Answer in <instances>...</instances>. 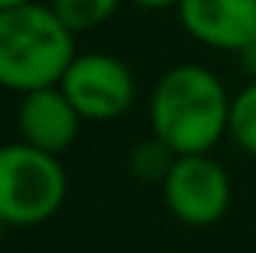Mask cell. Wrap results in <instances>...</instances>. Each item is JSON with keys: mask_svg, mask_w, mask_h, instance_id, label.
Masks as SVG:
<instances>
[{"mask_svg": "<svg viewBox=\"0 0 256 253\" xmlns=\"http://www.w3.org/2000/svg\"><path fill=\"white\" fill-rule=\"evenodd\" d=\"M150 126L178 156L211 152V146L230 130L227 88L211 68L175 65L152 88Z\"/></svg>", "mask_w": 256, "mask_h": 253, "instance_id": "6da1fadb", "label": "cell"}, {"mask_svg": "<svg viewBox=\"0 0 256 253\" xmlns=\"http://www.w3.org/2000/svg\"><path fill=\"white\" fill-rule=\"evenodd\" d=\"M75 32L36 0L0 10V88L36 91L58 84L75 58Z\"/></svg>", "mask_w": 256, "mask_h": 253, "instance_id": "7a4b0ae2", "label": "cell"}, {"mask_svg": "<svg viewBox=\"0 0 256 253\" xmlns=\"http://www.w3.org/2000/svg\"><path fill=\"white\" fill-rule=\"evenodd\" d=\"M68 178L56 152L30 143L0 146V224L36 228L62 208Z\"/></svg>", "mask_w": 256, "mask_h": 253, "instance_id": "3957f363", "label": "cell"}, {"mask_svg": "<svg viewBox=\"0 0 256 253\" xmlns=\"http://www.w3.org/2000/svg\"><path fill=\"white\" fill-rule=\"evenodd\" d=\"M166 204L185 228H208L230 208V176L208 152L175 156L169 176L162 178Z\"/></svg>", "mask_w": 256, "mask_h": 253, "instance_id": "277c9868", "label": "cell"}, {"mask_svg": "<svg viewBox=\"0 0 256 253\" xmlns=\"http://www.w3.org/2000/svg\"><path fill=\"white\" fill-rule=\"evenodd\" d=\"M58 84L84 120H117L136 98L133 72L107 52L75 56Z\"/></svg>", "mask_w": 256, "mask_h": 253, "instance_id": "5b68a950", "label": "cell"}, {"mask_svg": "<svg viewBox=\"0 0 256 253\" xmlns=\"http://www.w3.org/2000/svg\"><path fill=\"white\" fill-rule=\"evenodd\" d=\"M82 120L84 117L68 101L62 84H46V88L26 91L23 101H20V110H16L20 140L36 146V150L56 152V156L75 143Z\"/></svg>", "mask_w": 256, "mask_h": 253, "instance_id": "8992f818", "label": "cell"}, {"mask_svg": "<svg viewBox=\"0 0 256 253\" xmlns=\"http://www.w3.org/2000/svg\"><path fill=\"white\" fill-rule=\"evenodd\" d=\"M185 32L211 49L240 52L256 39V0H182Z\"/></svg>", "mask_w": 256, "mask_h": 253, "instance_id": "52a82bcc", "label": "cell"}, {"mask_svg": "<svg viewBox=\"0 0 256 253\" xmlns=\"http://www.w3.org/2000/svg\"><path fill=\"white\" fill-rule=\"evenodd\" d=\"M120 0H52V10L62 16L72 32H84L114 16Z\"/></svg>", "mask_w": 256, "mask_h": 253, "instance_id": "ba28073f", "label": "cell"}, {"mask_svg": "<svg viewBox=\"0 0 256 253\" xmlns=\"http://www.w3.org/2000/svg\"><path fill=\"white\" fill-rule=\"evenodd\" d=\"M175 156H178V152H175L166 140H159L156 133H152L150 140H143V143L130 152V169H133V176L146 178V182H159V178L169 176Z\"/></svg>", "mask_w": 256, "mask_h": 253, "instance_id": "9c48e42d", "label": "cell"}, {"mask_svg": "<svg viewBox=\"0 0 256 253\" xmlns=\"http://www.w3.org/2000/svg\"><path fill=\"white\" fill-rule=\"evenodd\" d=\"M230 133L240 150L256 156V78L230 101Z\"/></svg>", "mask_w": 256, "mask_h": 253, "instance_id": "30bf717a", "label": "cell"}, {"mask_svg": "<svg viewBox=\"0 0 256 253\" xmlns=\"http://www.w3.org/2000/svg\"><path fill=\"white\" fill-rule=\"evenodd\" d=\"M240 58H244V68L256 78V39H253V42H246L244 49H240Z\"/></svg>", "mask_w": 256, "mask_h": 253, "instance_id": "8fae6325", "label": "cell"}, {"mask_svg": "<svg viewBox=\"0 0 256 253\" xmlns=\"http://www.w3.org/2000/svg\"><path fill=\"white\" fill-rule=\"evenodd\" d=\"M136 6H146V10H166V6H178L182 0H133Z\"/></svg>", "mask_w": 256, "mask_h": 253, "instance_id": "7c38bea8", "label": "cell"}, {"mask_svg": "<svg viewBox=\"0 0 256 253\" xmlns=\"http://www.w3.org/2000/svg\"><path fill=\"white\" fill-rule=\"evenodd\" d=\"M20 4H30V0H0V10H10V6H20Z\"/></svg>", "mask_w": 256, "mask_h": 253, "instance_id": "4fadbf2b", "label": "cell"}]
</instances>
